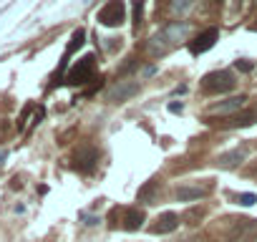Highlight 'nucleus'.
Wrapping results in <instances>:
<instances>
[{"label":"nucleus","mask_w":257,"mask_h":242,"mask_svg":"<svg viewBox=\"0 0 257 242\" xmlns=\"http://www.w3.org/2000/svg\"><path fill=\"white\" fill-rule=\"evenodd\" d=\"M142 18H144V0H134V28L137 31L142 26Z\"/></svg>","instance_id":"obj_19"},{"label":"nucleus","mask_w":257,"mask_h":242,"mask_svg":"<svg viewBox=\"0 0 257 242\" xmlns=\"http://www.w3.org/2000/svg\"><path fill=\"white\" fill-rule=\"evenodd\" d=\"M209 192H212V184H204V187H179V189L174 192V197H177L179 202H192V199L207 197Z\"/></svg>","instance_id":"obj_14"},{"label":"nucleus","mask_w":257,"mask_h":242,"mask_svg":"<svg viewBox=\"0 0 257 242\" xmlns=\"http://www.w3.org/2000/svg\"><path fill=\"white\" fill-rule=\"evenodd\" d=\"M126 21V3L123 0H108V3L98 11V23L106 28H116Z\"/></svg>","instance_id":"obj_6"},{"label":"nucleus","mask_w":257,"mask_h":242,"mask_svg":"<svg viewBox=\"0 0 257 242\" xmlns=\"http://www.w3.org/2000/svg\"><path fill=\"white\" fill-rule=\"evenodd\" d=\"M169 111H174V113H177V111H182V103H172V106H169Z\"/></svg>","instance_id":"obj_23"},{"label":"nucleus","mask_w":257,"mask_h":242,"mask_svg":"<svg viewBox=\"0 0 257 242\" xmlns=\"http://www.w3.org/2000/svg\"><path fill=\"white\" fill-rule=\"evenodd\" d=\"M252 31H257V23H254V26H252Z\"/></svg>","instance_id":"obj_24"},{"label":"nucleus","mask_w":257,"mask_h":242,"mask_svg":"<svg viewBox=\"0 0 257 242\" xmlns=\"http://www.w3.org/2000/svg\"><path fill=\"white\" fill-rule=\"evenodd\" d=\"M83 41H86V31H81V28H78V31H76V33L71 36V43L66 46V56H63V63H61V66H66L68 56H71V53H76V51H78V48L83 46Z\"/></svg>","instance_id":"obj_16"},{"label":"nucleus","mask_w":257,"mask_h":242,"mask_svg":"<svg viewBox=\"0 0 257 242\" xmlns=\"http://www.w3.org/2000/svg\"><path fill=\"white\" fill-rule=\"evenodd\" d=\"M93 71H96V56L88 53V56H83V58L68 71L66 83H71V86H83V83H88V81L93 78Z\"/></svg>","instance_id":"obj_5"},{"label":"nucleus","mask_w":257,"mask_h":242,"mask_svg":"<svg viewBox=\"0 0 257 242\" xmlns=\"http://www.w3.org/2000/svg\"><path fill=\"white\" fill-rule=\"evenodd\" d=\"M247 159V149H229V152H224V154H219L217 157V167H222V169H234V167H239L242 162Z\"/></svg>","instance_id":"obj_12"},{"label":"nucleus","mask_w":257,"mask_h":242,"mask_svg":"<svg viewBox=\"0 0 257 242\" xmlns=\"http://www.w3.org/2000/svg\"><path fill=\"white\" fill-rule=\"evenodd\" d=\"M192 8H194V0H172L169 13L172 16H187Z\"/></svg>","instance_id":"obj_17"},{"label":"nucleus","mask_w":257,"mask_h":242,"mask_svg":"<svg viewBox=\"0 0 257 242\" xmlns=\"http://www.w3.org/2000/svg\"><path fill=\"white\" fill-rule=\"evenodd\" d=\"M202 217H204V209H202V207H192V209L182 217V222H187V224H197Z\"/></svg>","instance_id":"obj_18"},{"label":"nucleus","mask_w":257,"mask_h":242,"mask_svg":"<svg viewBox=\"0 0 257 242\" xmlns=\"http://www.w3.org/2000/svg\"><path fill=\"white\" fill-rule=\"evenodd\" d=\"M83 219H86V224H96V222H98L96 217H88V214H83Z\"/></svg>","instance_id":"obj_22"},{"label":"nucleus","mask_w":257,"mask_h":242,"mask_svg":"<svg viewBox=\"0 0 257 242\" xmlns=\"http://www.w3.org/2000/svg\"><path fill=\"white\" fill-rule=\"evenodd\" d=\"M144 212L139 207H113L108 212V227L111 229H128V232H134L144 224Z\"/></svg>","instance_id":"obj_3"},{"label":"nucleus","mask_w":257,"mask_h":242,"mask_svg":"<svg viewBox=\"0 0 257 242\" xmlns=\"http://www.w3.org/2000/svg\"><path fill=\"white\" fill-rule=\"evenodd\" d=\"M257 237V219L249 217H222L207 229L209 242H252Z\"/></svg>","instance_id":"obj_1"},{"label":"nucleus","mask_w":257,"mask_h":242,"mask_svg":"<svg viewBox=\"0 0 257 242\" xmlns=\"http://www.w3.org/2000/svg\"><path fill=\"white\" fill-rule=\"evenodd\" d=\"M98 164V149L93 144H81L76 152H73V167L83 174H91Z\"/></svg>","instance_id":"obj_7"},{"label":"nucleus","mask_w":257,"mask_h":242,"mask_svg":"<svg viewBox=\"0 0 257 242\" xmlns=\"http://www.w3.org/2000/svg\"><path fill=\"white\" fill-rule=\"evenodd\" d=\"M137 93H139V83L137 81H118V83H113L108 88L106 98L111 103H123V101L132 98V96H137Z\"/></svg>","instance_id":"obj_9"},{"label":"nucleus","mask_w":257,"mask_h":242,"mask_svg":"<svg viewBox=\"0 0 257 242\" xmlns=\"http://www.w3.org/2000/svg\"><path fill=\"white\" fill-rule=\"evenodd\" d=\"M237 202L244 204V207H252V204L257 202V197H254L252 192H244V194H237Z\"/></svg>","instance_id":"obj_20"},{"label":"nucleus","mask_w":257,"mask_h":242,"mask_svg":"<svg viewBox=\"0 0 257 242\" xmlns=\"http://www.w3.org/2000/svg\"><path fill=\"white\" fill-rule=\"evenodd\" d=\"M157 194H159V182H147V184L139 189L137 202H142V204H154V202H157Z\"/></svg>","instance_id":"obj_15"},{"label":"nucleus","mask_w":257,"mask_h":242,"mask_svg":"<svg viewBox=\"0 0 257 242\" xmlns=\"http://www.w3.org/2000/svg\"><path fill=\"white\" fill-rule=\"evenodd\" d=\"M177 227H179V214L164 212V214H159L157 222L152 224V232H154V234H169V232H174Z\"/></svg>","instance_id":"obj_11"},{"label":"nucleus","mask_w":257,"mask_h":242,"mask_svg":"<svg viewBox=\"0 0 257 242\" xmlns=\"http://www.w3.org/2000/svg\"><path fill=\"white\" fill-rule=\"evenodd\" d=\"M237 68H242V71H249V68H252V63H247V61H242V63H239V61H237Z\"/></svg>","instance_id":"obj_21"},{"label":"nucleus","mask_w":257,"mask_h":242,"mask_svg":"<svg viewBox=\"0 0 257 242\" xmlns=\"http://www.w3.org/2000/svg\"><path fill=\"white\" fill-rule=\"evenodd\" d=\"M254 118H257L254 111H239V113H234V116H229V118H224V121H217V124H219L222 129H237V127H249V124H254Z\"/></svg>","instance_id":"obj_13"},{"label":"nucleus","mask_w":257,"mask_h":242,"mask_svg":"<svg viewBox=\"0 0 257 242\" xmlns=\"http://www.w3.org/2000/svg\"><path fill=\"white\" fill-rule=\"evenodd\" d=\"M244 103H247V96H234V98H227V101H222V103H214L209 111H207V116H204V121H212L214 116H234V113H239L242 108H244Z\"/></svg>","instance_id":"obj_8"},{"label":"nucleus","mask_w":257,"mask_h":242,"mask_svg":"<svg viewBox=\"0 0 257 242\" xmlns=\"http://www.w3.org/2000/svg\"><path fill=\"white\" fill-rule=\"evenodd\" d=\"M217 38H219V28H207V31L199 33L194 41H189V51H192L194 56H199V53L209 51V48L217 43Z\"/></svg>","instance_id":"obj_10"},{"label":"nucleus","mask_w":257,"mask_h":242,"mask_svg":"<svg viewBox=\"0 0 257 242\" xmlns=\"http://www.w3.org/2000/svg\"><path fill=\"white\" fill-rule=\"evenodd\" d=\"M234 76L229 73V71H212V73H207L204 78H202V91L204 93H209V96H214V93H227V91H232L234 88Z\"/></svg>","instance_id":"obj_4"},{"label":"nucleus","mask_w":257,"mask_h":242,"mask_svg":"<svg viewBox=\"0 0 257 242\" xmlns=\"http://www.w3.org/2000/svg\"><path fill=\"white\" fill-rule=\"evenodd\" d=\"M187 33H189V23H172V26H167L164 31H159L157 36H152V41H149V46H147L149 56H152V58L167 56L179 41L187 38Z\"/></svg>","instance_id":"obj_2"}]
</instances>
